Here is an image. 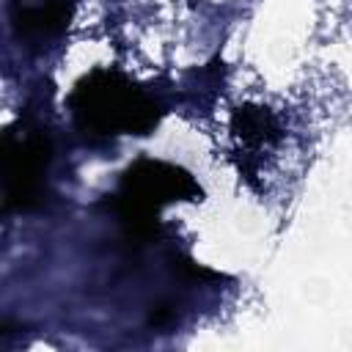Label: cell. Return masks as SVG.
Here are the masks:
<instances>
[{"mask_svg":"<svg viewBox=\"0 0 352 352\" xmlns=\"http://www.w3.org/2000/svg\"><path fill=\"white\" fill-rule=\"evenodd\" d=\"M228 151L236 173L261 198L289 192L308 157L305 129L297 116L278 102L248 99L231 110Z\"/></svg>","mask_w":352,"mask_h":352,"instance_id":"cell-1","label":"cell"},{"mask_svg":"<svg viewBox=\"0 0 352 352\" xmlns=\"http://www.w3.org/2000/svg\"><path fill=\"white\" fill-rule=\"evenodd\" d=\"M74 126L91 138L148 135L160 124V104L132 77L113 66L85 72L66 96Z\"/></svg>","mask_w":352,"mask_h":352,"instance_id":"cell-2","label":"cell"},{"mask_svg":"<svg viewBox=\"0 0 352 352\" xmlns=\"http://www.w3.org/2000/svg\"><path fill=\"white\" fill-rule=\"evenodd\" d=\"M201 198L204 190L190 170L165 160L143 157L121 173L118 187L113 192V209L118 212L126 231L143 239L154 234L160 223V212L165 206L179 201L198 204Z\"/></svg>","mask_w":352,"mask_h":352,"instance_id":"cell-3","label":"cell"},{"mask_svg":"<svg viewBox=\"0 0 352 352\" xmlns=\"http://www.w3.org/2000/svg\"><path fill=\"white\" fill-rule=\"evenodd\" d=\"M52 148L41 129L16 121L3 132L0 176L6 212H28L44 201Z\"/></svg>","mask_w":352,"mask_h":352,"instance_id":"cell-4","label":"cell"},{"mask_svg":"<svg viewBox=\"0 0 352 352\" xmlns=\"http://www.w3.org/2000/svg\"><path fill=\"white\" fill-rule=\"evenodd\" d=\"M74 0H11V22L28 47L55 44L72 25Z\"/></svg>","mask_w":352,"mask_h":352,"instance_id":"cell-5","label":"cell"}]
</instances>
